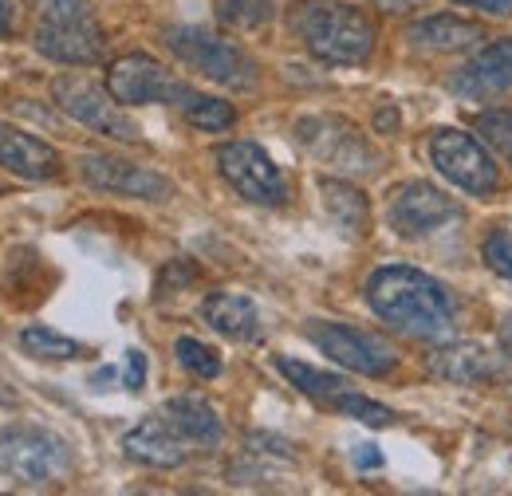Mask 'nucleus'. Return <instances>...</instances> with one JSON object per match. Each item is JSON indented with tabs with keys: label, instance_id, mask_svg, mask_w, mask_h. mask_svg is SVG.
Here are the masks:
<instances>
[{
	"label": "nucleus",
	"instance_id": "10",
	"mask_svg": "<svg viewBox=\"0 0 512 496\" xmlns=\"http://www.w3.org/2000/svg\"><path fill=\"white\" fill-rule=\"evenodd\" d=\"M107 91L123 107H142V103H174V107H182L193 95L190 83L174 79L162 63L142 56V52H130V56L107 67Z\"/></svg>",
	"mask_w": 512,
	"mask_h": 496
},
{
	"label": "nucleus",
	"instance_id": "25",
	"mask_svg": "<svg viewBox=\"0 0 512 496\" xmlns=\"http://www.w3.org/2000/svg\"><path fill=\"white\" fill-rule=\"evenodd\" d=\"M217 16L237 32H253L272 20V0H217Z\"/></svg>",
	"mask_w": 512,
	"mask_h": 496
},
{
	"label": "nucleus",
	"instance_id": "14",
	"mask_svg": "<svg viewBox=\"0 0 512 496\" xmlns=\"http://www.w3.org/2000/svg\"><path fill=\"white\" fill-rule=\"evenodd\" d=\"M449 91L465 99H493L512 91V40H497L481 56H473L449 79Z\"/></svg>",
	"mask_w": 512,
	"mask_h": 496
},
{
	"label": "nucleus",
	"instance_id": "23",
	"mask_svg": "<svg viewBox=\"0 0 512 496\" xmlns=\"http://www.w3.org/2000/svg\"><path fill=\"white\" fill-rule=\"evenodd\" d=\"M20 351L32 355V359H48V363H71V359L83 355V347H79L75 339H67V335L44 327V323L20 331Z\"/></svg>",
	"mask_w": 512,
	"mask_h": 496
},
{
	"label": "nucleus",
	"instance_id": "29",
	"mask_svg": "<svg viewBox=\"0 0 512 496\" xmlns=\"http://www.w3.org/2000/svg\"><path fill=\"white\" fill-rule=\"evenodd\" d=\"M485 264L497 272V276H505L512 284V233H505V229H497L489 241H485Z\"/></svg>",
	"mask_w": 512,
	"mask_h": 496
},
{
	"label": "nucleus",
	"instance_id": "33",
	"mask_svg": "<svg viewBox=\"0 0 512 496\" xmlns=\"http://www.w3.org/2000/svg\"><path fill=\"white\" fill-rule=\"evenodd\" d=\"M453 4L481 8V12H489V16H512V0H453Z\"/></svg>",
	"mask_w": 512,
	"mask_h": 496
},
{
	"label": "nucleus",
	"instance_id": "24",
	"mask_svg": "<svg viewBox=\"0 0 512 496\" xmlns=\"http://www.w3.org/2000/svg\"><path fill=\"white\" fill-rule=\"evenodd\" d=\"M182 115H186V123L197 126V130H229V126L237 123V111L225 103V99H213V95H201V91H193L190 99L182 103Z\"/></svg>",
	"mask_w": 512,
	"mask_h": 496
},
{
	"label": "nucleus",
	"instance_id": "4",
	"mask_svg": "<svg viewBox=\"0 0 512 496\" xmlns=\"http://www.w3.org/2000/svg\"><path fill=\"white\" fill-rule=\"evenodd\" d=\"M162 44L186 63L190 71L229 87V91H253L260 83V67L256 60L237 48L233 40H221L205 28H193V24H178V28H166L162 32Z\"/></svg>",
	"mask_w": 512,
	"mask_h": 496
},
{
	"label": "nucleus",
	"instance_id": "3",
	"mask_svg": "<svg viewBox=\"0 0 512 496\" xmlns=\"http://www.w3.org/2000/svg\"><path fill=\"white\" fill-rule=\"evenodd\" d=\"M71 465H75V453L60 434L32 422L0 426V477L28 489H44L64 481Z\"/></svg>",
	"mask_w": 512,
	"mask_h": 496
},
{
	"label": "nucleus",
	"instance_id": "8",
	"mask_svg": "<svg viewBox=\"0 0 512 496\" xmlns=\"http://www.w3.org/2000/svg\"><path fill=\"white\" fill-rule=\"evenodd\" d=\"M308 339L320 347L331 363H339V367H347L355 374H367V378H386L398 367L394 347L386 339H379L375 331H363V327L312 319L308 323Z\"/></svg>",
	"mask_w": 512,
	"mask_h": 496
},
{
	"label": "nucleus",
	"instance_id": "27",
	"mask_svg": "<svg viewBox=\"0 0 512 496\" xmlns=\"http://www.w3.org/2000/svg\"><path fill=\"white\" fill-rule=\"evenodd\" d=\"M174 355H178V363L190 374H197V378H217V374H221V355H217L209 343L193 339V335H182V339L174 343Z\"/></svg>",
	"mask_w": 512,
	"mask_h": 496
},
{
	"label": "nucleus",
	"instance_id": "5",
	"mask_svg": "<svg viewBox=\"0 0 512 496\" xmlns=\"http://www.w3.org/2000/svg\"><path fill=\"white\" fill-rule=\"evenodd\" d=\"M296 142L335 174H379L383 154L371 146V138L343 115H308L296 123Z\"/></svg>",
	"mask_w": 512,
	"mask_h": 496
},
{
	"label": "nucleus",
	"instance_id": "21",
	"mask_svg": "<svg viewBox=\"0 0 512 496\" xmlns=\"http://www.w3.org/2000/svg\"><path fill=\"white\" fill-rule=\"evenodd\" d=\"M430 371L438 378H449V382H485L497 374V363L485 347L477 343H457V347H446L430 359Z\"/></svg>",
	"mask_w": 512,
	"mask_h": 496
},
{
	"label": "nucleus",
	"instance_id": "16",
	"mask_svg": "<svg viewBox=\"0 0 512 496\" xmlns=\"http://www.w3.org/2000/svg\"><path fill=\"white\" fill-rule=\"evenodd\" d=\"M186 445L190 441L166 422V414L146 418V422H138L134 430L123 434V449H127L130 457L142 461V465H154V469H178V465H186V457H190Z\"/></svg>",
	"mask_w": 512,
	"mask_h": 496
},
{
	"label": "nucleus",
	"instance_id": "20",
	"mask_svg": "<svg viewBox=\"0 0 512 496\" xmlns=\"http://www.w3.org/2000/svg\"><path fill=\"white\" fill-rule=\"evenodd\" d=\"M320 197L327 217L347 233V237H363L371 229V205H367V193L355 189L343 178H320Z\"/></svg>",
	"mask_w": 512,
	"mask_h": 496
},
{
	"label": "nucleus",
	"instance_id": "18",
	"mask_svg": "<svg viewBox=\"0 0 512 496\" xmlns=\"http://www.w3.org/2000/svg\"><path fill=\"white\" fill-rule=\"evenodd\" d=\"M406 40L422 52H465L485 40V28L461 16H426L406 28Z\"/></svg>",
	"mask_w": 512,
	"mask_h": 496
},
{
	"label": "nucleus",
	"instance_id": "2",
	"mask_svg": "<svg viewBox=\"0 0 512 496\" xmlns=\"http://www.w3.org/2000/svg\"><path fill=\"white\" fill-rule=\"evenodd\" d=\"M296 32L304 48L323 63L339 67H359L375 52V24L339 0H308L296 12Z\"/></svg>",
	"mask_w": 512,
	"mask_h": 496
},
{
	"label": "nucleus",
	"instance_id": "17",
	"mask_svg": "<svg viewBox=\"0 0 512 496\" xmlns=\"http://www.w3.org/2000/svg\"><path fill=\"white\" fill-rule=\"evenodd\" d=\"M201 319H205L217 335H225V339H233V343H256V339H260V311H256L253 300L241 296V292H213V296H205Z\"/></svg>",
	"mask_w": 512,
	"mask_h": 496
},
{
	"label": "nucleus",
	"instance_id": "30",
	"mask_svg": "<svg viewBox=\"0 0 512 496\" xmlns=\"http://www.w3.org/2000/svg\"><path fill=\"white\" fill-rule=\"evenodd\" d=\"M477 130H481L493 146H501V150L512 154V111H485V115L477 119Z\"/></svg>",
	"mask_w": 512,
	"mask_h": 496
},
{
	"label": "nucleus",
	"instance_id": "32",
	"mask_svg": "<svg viewBox=\"0 0 512 496\" xmlns=\"http://www.w3.org/2000/svg\"><path fill=\"white\" fill-rule=\"evenodd\" d=\"M351 457H355V469H379V465H383V453H379V445H371V441H367V445H355Z\"/></svg>",
	"mask_w": 512,
	"mask_h": 496
},
{
	"label": "nucleus",
	"instance_id": "19",
	"mask_svg": "<svg viewBox=\"0 0 512 496\" xmlns=\"http://www.w3.org/2000/svg\"><path fill=\"white\" fill-rule=\"evenodd\" d=\"M162 414H166V422L186 437L190 445L213 449V445H221V437H225V426H221L217 410H213L201 394H178V398H170V402L162 406Z\"/></svg>",
	"mask_w": 512,
	"mask_h": 496
},
{
	"label": "nucleus",
	"instance_id": "13",
	"mask_svg": "<svg viewBox=\"0 0 512 496\" xmlns=\"http://www.w3.org/2000/svg\"><path fill=\"white\" fill-rule=\"evenodd\" d=\"M36 52L56 63H71V67H87V63L103 60L107 36L95 20H71V24H44L36 28Z\"/></svg>",
	"mask_w": 512,
	"mask_h": 496
},
{
	"label": "nucleus",
	"instance_id": "37",
	"mask_svg": "<svg viewBox=\"0 0 512 496\" xmlns=\"http://www.w3.org/2000/svg\"><path fill=\"white\" fill-rule=\"evenodd\" d=\"M509 158H512V154H509Z\"/></svg>",
	"mask_w": 512,
	"mask_h": 496
},
{
	"label": "nucleus",
	"instance_id": "35",
	"mask_svg": "<svg viewBox=\"0 0 512 496\" xmlns=\"http://www.w3.org/2000/svg\"><path fill=\"white\" fill-rule=\"evenodd\" d=\"M375 126H379V134H394V130H398V111H394V107H379Z\"/></svg>",
	"mask_w": 512,
	"mask_h": 496
},
{
	"label": "nucleus",
	"instance_id": "28",
	"mask_svg": "<svg viewBox=\"0 0 512 496\" xmlns=\"http://www.w3.org/2000/svg\"><path fill=\"white\" fill-rule=\"evenodd\" d=\"M36 20L44 24H71V20H95L91 0H28Z\"/></svg>",
	"mask_w": 512,
	"mask_h": 496
},
{
	"label": "nucleus",
	"instance_id": "9",
	"mask_svg": "<svg viewBox=\"0 0 512 496\" xmlns=\"http://www.w3.org/2000/svg\"><path fill=\"white\" fill-rule=\"evenodd\" d=\"M217 170H221V178L233 186V193H241L245 201H253V205H268V209H276V205H284V197H288V182H284V174H280V166L256 146V142H225V146H217Z\"/></svg>",
	"mask_w": 512,
	"mask_h": 496
},
{
	"label": "nucleus",
	"instance_id": "22",
	"mask_svg": "<svg viewBox=\"0 0 512 496\" xmlns=\"http://www.w3.org/2000/svg\"><path fill=\"white\" fill-rule=\"evenodd\" d=\"M276 371L284 374L300 394L320 398V402H331V398H339L343 390H351V382H347V378L327 374V371H320V367H312V363H300V359H288V355H280V359H276Z\"/></svg>",
	"mask_w": 512,
	"mask_h": 496
},
{
	"label": "nucleus",
	"instance_id": "34",
	"mask_svg": "<svg viewBox=\"0 0 512 496\" xmlns=\"http://www.w3.org/2000/svg\"><path fill=\"white\" fill-rule=\"evenodd\" d=\"M12 32H16V4L0 0V36H12Z\"/></svg>",
	"mask_w": 512,
	"mask_h": 496
},
{
	"label": "nucleus",
	"instance_id": "15",
	"mask_svg": "<svg viewBox=\"0 0 512 496\" xmlns=\"http://www.w3.org/2000/svg\"><path fill=\"white\" fill-rule=\"evenodd\" d=\"M0 166L12 170L16 178L48 182V178L60 174V154H56V146H48L44 138L20 130V126L0 123Z\"/></svg>",
	"mask_w": 512,
	"mask_h": 496
},
{
	"label": "nucleus",
	"instance_id": "11",
	"mask_svg": "<svg viewBox=\"0 0 512 496\" xmlns=\"http://www.w3.org/2000/svg\"><path fill=\"white\" fill-rule=\"evenodd\" d=\"M386 217H390V229L398 237L418 241V237L438 233L449 221H461V205L449 197L446 189L430 186V182H406V186L390 193Z\"/></svg>",
	"mask_w": 512,
	"mask_h": 496
},
{
	"label": "nucleus",
	"instance_id": "1",
	"mask_svg": "<svg viewBox=\"0 0 512 496\" xmlns=\"http://www.w3.org/2000/svg\"><path fill=\"white\" fill-rule=\"evenodd\" d=\"M367 304L410 339H446L453 331V300L426 272L410 264H386L367 280Z\"/></svg>",
	"mask_w": 512,
	"mask_h": 496
},
{
	"label": "nucleus",
	"instance_id": "7",
	"mask_svg": "<svg viewBox=\"0 0 512 496\" xmlns=\"http://www.w3.org/2000/svg\"><path fill=\"white\" fill-rule=\"evenodd\" d=\"M430 162L438 166V174L453 182L457 189L473 193V197H489L493 189L501 186V174H497V162L493 154L465 130H453L442 126L430 134Z\"/></svg>",
	"mask_w": 512,
	"mask_h": 496
},
{
	"label": "nucleus",
	"instance_id": "31",
	"mask_svg": "<svg viewBox=\"0 0 512 496\" xmlns=\"http://www.w3.org/2000/svg\"><path fill=\"white\" fill-rule=\"evenodd\" d=\"M127 390H138L146 382V355L142 351H127V374H123Z\"/></svg>",
	"mask_w": 512,
	"mask_h": 496
},
{
	"label": "nucleus",
	"instance_id": "12",
	"mask_svg": "<svg viewBox=\"0 0 512 496\" xmlns=\"http://www.w3.org/2000/svg\"><path fill=\"white\" fill-rule=\"evenodd\" d=\"M79 174L83 182L103 193H119V197H138V201H166L174 197V182L150 166H138L115 154H83L79 158Z\"/></svg>",
	"mask_w": 512,
	"mask_h": 496
},
{
	"label": "nucleus",
	"instance_id": "26",
	"mask_svg": "<svg viewBox=\"0 0 512 496\" xmlns=\"http://www.w3.org/2000/svg\"><path fill=\"white\" fill-rule=\"evenodd\" d=\"M327 406L339 410V414H347V418H359V422H367V426H390V422H394V410H390V406L367 398V394H355V390H343V394L331 398Z\"/></svg>",
	"mask_w": 512,
	"mask_h": 496
},
{
	"label": "nucleus",
	"instance_id": "6",
	"mask_svg": "<svg viewBox=\"0 0 512 496\" xmlns=\"http://www.w3.org/2000/svg\"><path fill=\"white\" fill-rule=\"evenodd\" d=\"M52 95H56L60 111H64L67 119H75L79 126H87V130H95V134H103V138L127 142V146L142 142L138 123L119 107V99H115L111 91H103L99 83H91V79H83V75H60V79L52 83Z\"/></svg>",
	"mask_w": 512,
	"mask_h": 496
},
{
	"label": "nucleus",
	"instance_id": "36",
	"mask_svg": "<svg viewBox=\"0 0 512 496\" xmlns=\"http://www.w3.org/2000/svg\"><path fill=\"white\" fill-rule=\"evenodd\" d=\"M501 347H505V355L512 359V315L501 319Z\"/></svg>",
	"mask_w": 512,
	"mask_h": 496
}]
</instances>
